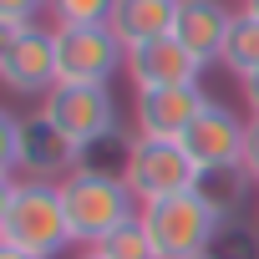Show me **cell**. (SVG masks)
Returning <instances> with one entry per match:
<instances>
[{
	"label": "cell",
	"instance_id": "obj_3",
	"mask_svg": "<svg viewBox=\"0 0 259 259\" xmlns=\"http://www.w3.org/2000/svg\"><path fill=\"white\" fill-rule=\"evenodd\" d=\"M138 224L148 229L158 259H203V254H213V244L224 234V219L198 198V188L158 198V203H143Z\"/></svg>",
	"mask_w": 259,
	"mask_h": 259
},
{
	"label": "cell",
	"instance_id": "obj_12",
	"mask_svg": "<svg viewBox=\"0 0 259 259\" xmlns=\"http://www.w3.org/2000/svg\"><path fill=\"white\" fill-rule=\"evenodd\" d=\"M21 173H26V178H51V183H61L66 173H76V143H71V138H61L46 117L26 122Z\"/></svg>",
	"mask_w": 259,
	"mask_h": 259
},
{
	"label": "cell",
	"instance_id": "obj_8",
	"mask_svg": "<svg viewBox=\"0 0 259 259\" xmlns=\"http://www.w3.org/2000/svg\"><path fill=\"white\" fill-rule=\"evenodd\" d=\"M244 148H249V122L234 107H224V102H208L193 117V127L183 133V153L198 163V173L244 163Z\"/></svg>",
	"mask_w": 259,
	"mask_h": 259
},
{
	"label": "cell",
	"instance_id": "obj_21",
	"mask_svg": "<svg viewBox=\"0 0 259 259\" xmlns=\"http://www.w3.org/2000/svg\"><path fill=\"white\" fill-rule=\"evenodd\" d=\"M244 168L259 183V117H249V148H244Z\"/></svg>",
	"mask_w": 259,
	"mask_h": 259
},
{
	"label": "cell",
	"instance_id": "obj_9",
	"mask_svg": "<svg viewBox=\"0 0 259 259\" xmlns=\"http://www.w3.org/2000/svg\"><path fill=\"white\" fill-rule=\"evenodd\" d=\"M213 97L203 92V81L193 87H153L133 97V133L138 138H163V143H183V133L193 127V117L208 107Z\"/></svg>",
	"mask_w": 259,
	"mask_h": 259
},
{
	"label": "cell",
	"instance_id": "obj_11",
	"mask_svg": "<svg viewBox=\"0 0 259 259\" xmlns=\"http://www.w3.org/2000/svg\"><path fill=\"white\" fill-rule=\"evenodd\" d=\"M229 26H234V11L224 6V0H178V11H173V36H178L203 66H213V61L224 56Z\"/></svg>",
	"mask_w": 259,
	"mask_h": 259
},
{
	"label": "cell",
	"instance_id": "obj_22",
	"mask_svg": "<svg viewBox=\"0 0 259 259\" xmlns=\"http://www.w3.org/2000/svg\"><path fill=\"white\" fill-rule=\"evenodd\" d=\"M239 87H244V102H249V117H259V71H254V76H244Z\"/></svg>",
	"mask_w": 259,
	"mask_h": 259
},
{
	"label": "cell",
	"instance_id": "obj_13",
	"mask_svg": "<svg viewBox=\"0 0 259 259\" xmlns=\"http://www.w3.org/2000/svg\"><path fill=\"white\" fill-rule=\"evenodd\" d=\"M173 11H178V0H117L112 6V31H117V41L133 51V46H143V41H158V36H168L173 31Z\"/></svg>",
	"mask_w": 259,
	"mask_h": 259
},
{
	"label": "cell",
	"instance_id": "obj_10",
	"mask_svg": "<svg viewBox=\"0 0 259 259\" xmlns=\"http://www.w3.org/2000/svg\"><path fill=\"white\" fill-rule=\"evenodd\" d=\"M203 71H208V66H203L173 31L127 51V81H133V92H153V87H193V81H203Z\"/></svg>",
	"mask_w": 259,
	"mask_h": 259
},
{
	"label": "cell",
	"instance_id": "obj_19",
	"mask_svg": "<svg viewBox=\"0 0 259 259\" xmlns=\"http://www.w3.org/2000/svg\"><path fill=\"white\" fill-rule=\"evenodd\" d=\"M21 153H26V117L0 112V168H6V178H21Z\"/></svg>",
	"mask_w": 259,
	"mask_h": 259
},
{
	"label": "cell",
	"instance_id": "obj_18",
	"mask_svg": "<svg viewBox=\"0 0 259 259\" xmlns=\"http://www.w3.org/2000/svg\"><path fill=\"white\" fill-rule=\"evenodd\" d=\"M117 0H51L56 26H107Z\"/></svg>",
	"mask_w": 259,
	"mask_h": 259
},
{
	"label": "cell",
	"instance_id": "obj_17",
	"mask_svg": "<svg viewBox=\"0 0 259 259\" xmlns=\"http://www.w3.org/2000/svg\"><path fill=\"white\" fill-rule=\"evenodd\" d=\"M107 259H158V249H153V239H148V229L133 219V224H122L107 244H97Z\"/></svg>",
	"mask_w": 259,
	"mask_h": 259
},
{
	"label": "cell",
	"instance_id": "obj_20",
	"mask_svg": "<svg viewBox=\"0 0 259 259\" xmlns=\"http://www.w3.org/2000/svg\"><path fill=\"white\" fill-rule=\"evenodd\" d=\"M41 11H51V0H0V26H31Z\"/></svg>",
	"mask_w": 259,
	"mask_h": 259
},
{
	"label": "cell",
	"instance_id": "obj_16",
	"mask_svg": "<svg viewBox=\"0 0 259 259\" xmlns=\"http://www.w3.org/2000/svg\"><path fill=\"white\" fill-rule=\"evenodd\" d=\"M133 143H138V133L112 127V133L92 138V143L76 153V168H81V173H102V178H122V173H127V158H133Z\"/></svg>",
	"mask_w": 259,
	"mask_h": 259
},
{
	"label": "cell",
	"instance_id": "obj_4",
	"mask_svg": "<svg viewBox=\"0 0 259 259\" xmlns=\"http://www.w3.org/2000/svg\"><path fill=\"white\" fill-rule=\"evenodd\" d=\"M0 81L16 97H46L56 87V26H0Z\"/></svg>",
	"mask_w": 259,
	"mask_h": 259
},
{
	"label": "cell",
	"instance_id": "obj_25",
	"mask_svg": "<svg viewBox=\"0 0 259 259\" xmlns=\"http://www.w3.org/2000/svg\"><path fill=\"white\" fill-rule=\"evenodd\" d=\"M244 11H249V16H259V0H244Z\"/></svg>",
	"mask_w": 259,
	"mask_h": 259
},
{
	"label": "cell",
	"instance_id": "obj_5",
	"mask_svg": "<svg viewBox=\"0 0 259 259\" xmlns=\"http://www.w3.org/2000/svg\"><path fill=\"white\" fill-rule=\"evenodd\" d=\"M41 117L56 127L61 138L76 143V153H81L92 138L122 127V122H117L112 87H102V81H56V87L41 97Z\"/></svg>",
	"mask_w": 259,
	"mask_h": 259
},
{
	"label": "cell",
	"instance_id": "obj_27",
	"mask_svg": "<svg viewBox=\"0 0 259 259\" xmlns=\"http://www.w3.org/2000/svg\"><path fill=\"white\" fill-rule=\"evenodd\" d=\"M254 213H259V203H254Z\"/></svg>",
	"mask_w": 259,
	"mask_h": 259
},
{
	"label": "cell",
	"instance_id": "obj_26",
	"mask_svg": "<svg viewBox=\"0 0 259 259\" xmlns=\"http://www.w3.org/2000/svg\"><path fill=\"white\" fill-rule=\"evenodd\" d=\"M203 259H213V254H203Z\"/></svg>",
	"mask_w": 259,
	"mask_h": 259
},
{
	"label": "cell",
	"instance_id": "obj_23",
	"mask_svg": "<svg viewBox=\"0 0 259 259\" xmlns=\"http://www.w3.org/2000/svg\"><path fill=\"white\" fill-rule=\"evenodd\" d=\"M0 259H36V254H21V249H6V244H0Z\"/></svg>",
	"mask_w": 259,
	"mask_h": 259
},
{
	"label": "cell",
	"instance_id": "obj_7",
	"mask_svg": "<svg viewBox=\"0 0 259 259\" xmlns=\"http://www.w3.org/2000/svg\"><path fill=\"white\" fill-rule=\"evenodd\" d=\"M127 71V46L112 26H56V81H112Z\"/></svg>",
	"mask_w": 259,
	"mask_h": 259
},
{
	"label": "cell",
	"instance_id": "obj_6",
	"mask_svg": "<svg viewBox=\"0 0 259 259\" xmlns=\"http://www.w3.org/2000/svg\"><path fill=\"white\" fill-rule=\"evenodd\" d=\"M198 178L203 173L183 153V143H163V138H138L133 143V158H127V173H122V183L133 188L138 208L143 203H158V198H173V193H193Z\"/></svg>",
	"mask_w": 259,
	"mask_h": 259
},
{
	"label": "cell",
	"instance_id": "obj_14",
	"mask_svg": "<svg viewBox=\"0 0 259 259\" xmlns=\"http://www.w3.org/2000/svg\"><path fill=\"white\" fill-rule=\"evenodd\" d=\"M249 188H254V178H249V168H244V163H234V168H213V173H203V178H198V198H203L224 224H234V213L244 208Z\"/></svg>",
	"mask_w": 259,
	"mask_h": 259
},
{
	"label": "cell",
	"instance_id": "obj_15",
	"mask_svg": "<svg viewBox=\"0 0 259 259\" xmlns=\"http://www.w3.org/2000/svg\"><path fill=\"white\" fill-rule=\"evenodd\" d=\"M219 66H224L234 81H244V76H254V71H259V16L234 11V26H229V41H224Z\"/></svg>",
	"mask_w": 259,
	"mask_h": 259
},
{
	"label": "cell",
	"instance_id": "obj_24",
	"mask_svg": "<svg viewBox=\"0 0 259 259\" xmlns=\"http://www.w3.org/2000/svg\"><path fill=\"white\" fill-rule=\"evenodd\" d=\"M76 259H107V254H102V249H81Z\"/></svg>",
	"mask_w": 259,
	"mask_h": 259
},
{
	"label": "cell",
	"instance_id": "obj_2",
	"mask_svg": "<svg viewBox=\"0 0 259 259\" xmlns=\"http://www.w3.org/2000/svg\"><path fill=\"white\" fill-rule=\"evenodd\" d=\"M61 203H66V224H71V244L97 249L107 244L122 224L138 219V198L122 178H102V173H66L61 178Z\"/></svg>",
	"mask_w": 259,
	"mask_h": 259
},
{
	"label": "cell",
	"instance_id": "obj_1",
	"mask_svg": "<svg viewBox=\"0 0 259 259\" xmlns=\"http://www.w3.org/2000/svg\"><path fill=\"white\" fill-rule=\"evenodd\" d=\"M0 244L21 249V254H36V259H56L71 244L61 183H51V178H6V188H0Z\"/></svg>",
	"mask_w": 259,
	"mask_h": 259
}]
</instances>
